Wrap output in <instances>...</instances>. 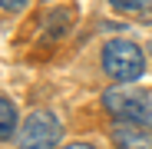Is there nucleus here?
I'll list each match as a JSON object with an SVG mask.
<instances>
[{
  "mask_svg": "<svg viewBox=\"0 0 152 149\" xmlns=\"http://www.w3.org/2000/svg\"><path fill=\"white\" fill-rule=\"evenodd\" d=\"M103 70L116 83H136L145 73V57L132 40H109L103 46Z\"/></svg>",
  "mask_w": 152,
  "mask_h": 149,
  "instance_id": "obj_1",
  "label": "nucleus"
},
{
  "mask_svg": "<svg viewBox=\"0 0 152 149\" xmlns=\"http://www.w3.org/2000/svg\"><path fill=\"white\" fill-rule=\"evenodd\" d=\"M103 106L119 123H132V126L152 129V96H145L139 90H109L103 96Z\"/></svg>",
  "mask_w": 152,
  "mask_h": 149,
  "instance_id": "obj_2",
  "label": "nucleus"
},
{
  "mask_svg": "<svg viewBox=\"0 0 152 149\" xmlns=\"http://www.w3.org/2000/svg\"><path fill=\"white\" fill-rule=\"evenodd\" d=\"M63 136V126H60V119L53 113H46V109H37L27 116V123L20 126L17 133V149H56Z\"/></svg>",
  "mask_w": 152,
  "mask_h": 149,
  "instance_id": "obj_3",
  "label": "nucleus"
},
{
  "mask_svg": "<svg viewBox=\"0 0 152 149\" xmlns=\"http://www.w3.org/2000/svg\"><path fill=\"white\" fill-rule=\"evenodd\" d=\"M113 142H116V149H152V129L132 126V123H116Z\"/></svg>",
  "mask_w": 152,
  "mask_h": 149,
  "instance_id": "obj_4",
  "label": "nucleus"
},
{
  "mask_svg": "<svg viewBox=\"0 0 152 149\" xmlns=\"http://www.w3.org/2000/svg\"><path fill=\"white\" fill-rule=\"evenodd\" d=\"M13 129H17V106H13L10 96H0V139L10 142Z\"/></svg>",
  "mask_w": 152,
  "mask_h": 149,
  "instance_id": "obj_5",
  "label": "nucleus"
},
{
  "mask_svg": "<svg viewBox=\"0 0 152 149\" xmlns=\"http://www.w3.org/2000/svg\"><path fill=\"white\" fill-rule=\"evenodd\" d=\"M69 17H73L69 10H53V13L43 20V33H46V37H60V33L69 27Z\"/></svg>",
  "mask_w": 152,
  "mask_h": 149,
  "instance_id": "obj_6",
  "label": "nucleus"
},
{
  "mask_svg": "<svg viewBox=\"0 0 152 149\" xmlns=\"http://www.w3.org/2000/svg\"><path fill=\"white\" fill-rule=\"evenodd\" d=\"M152 4V0H109V7H116V10H122V13H139V10H145Z\"/></svg>",
  "mask_w": 152,
  "mask_h": 149,
  "instance_id": "obj_7",
  "label": "nucleus"
},
{
  "mask_svg": "<svg viewBox=\"0 0 152 149\" xmlns=\"http://www.w3.org/2000/svg\"><path fill=\"white\" fill-rule=\"evenodd\" d=\"M30 0H0V7H4V13H20L23 7H27Z\"/></svg>",
  "mask_w": 152,
  "mask_h": 149,
  "instance_id": "obj_8",
  "label": "nucleus"
},
{
  "mask_svg": "<svg viewBox=\"0 0 152 149\" xmlns=\"http://www.w3.org/2000/svg\"><path fill=\"white\" fill-rule=\"evenodd\" d=\"M63 149H96V146H89V142H66Z\"/></svg>",
  "mask_w": 152,
  "mask_h": 149,
  "instance_id": "obj_9",
  "label": "nucleus"
}]
</instances>
